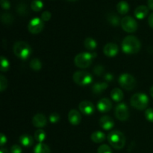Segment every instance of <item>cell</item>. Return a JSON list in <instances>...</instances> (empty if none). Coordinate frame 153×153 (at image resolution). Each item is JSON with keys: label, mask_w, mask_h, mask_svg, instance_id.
<instances>
[{"label": "cell", "mask_w": 153, "mask_h": 153, "mask_svg": "<svg viewBox=\"0 0 153 153\" xmlns=\"http://www.w3.org/2000/svg\"><path fill=\"white\" fill-rule=\"evenodd\" d=\"M141 43L140 40L134 36H127L122 42V49L123 52L128 55L136 54L140 51Z\"/></svg>", "instance_id": "cell-1"}, {"label": "cell", "mask_w": 153, "mask_h": 153, "mask_svg": "<svg viewBox=\"0 0 153 153\" xmlns=\"http://www.w3.org/2000/svg\"><path fill=\"white\" fill-rule=\"evenodd\" d=\"M108 140L112 147L116 149H122L126 144V137L118 130L111 131L108 134Z\"/></svg>", "instance_id": "cell-2"}, {"label": "cell", "mask_w": 153, "mask_h": 153, "mask_svg": "<svg viewBox=\"0 0 153 153\" xmlns=\"http://www.w3.org/2000/svg\"><path fill=\"white\" fill-rule=\"evenodd\" d=\"M13 53L21 60H26L31 53V49L29 45L24 41H17L13 48Z\"/></svg>", "instance_id": "cell-3"}, {"label": "cell", "mask_w": 153, "mask_h": 153, "mask_svg": "<svg viewBox=\"0 0 153 153\" xmlns=\"http://www.w3.org/2000/svg\"><path fill=\"white\" fill-rule=\"evenodd\" d=\"M97 56L94 53L89 52H81L78 54L74 59V63L76 67L82 69H85L89 67L92 64L93 59Z\"/></svg>", "instance_id": "cell-4"}, {"label": "cell", "mask_w": 153, "mask_h": 153, "mask_svg": "<svg viewBox=\"0 0 153 153\" xmlns=\"http://www.w3.org/2000/svg\"><path fill=\"white\" fill-rule=\"evenodd\" d=\"M131 106L137 110H144L149 105V98L146 94L137 93L134 94L130 100Z\"/></svg>", "instance_id": "cell-5"}, {"label": "cell", "mask_w": 153, "mask_h": 153, "mask_svg": "<svg viewBox=\"0 0 153 153\" xmlns=\"http://www.w3.org/2000/svg\"><path fill=\"white\" fill-rule=\"evenodd\" d=\"M118 82L121 88L126 91H132L137 85V82L134 76L128 73H123L121 75L118 79Z\"/></svg>", "instance_id": "cell-6"}, {"label": "cell", "mask_w": 153, "mask_h": 153, "mask_svg": "<svg viewBox=\"0 0 153 153\" xmlns=\"http://www.w3.org/2000/svg\"><path fill=\"white\" fill-rule=\"evenodd\" d=\"M73 79L75 83L81 86H86L93 82V76L87 71H77L73 74Z\"/></svg>", "instance_id": "cell-7"}, {"label": "cell", "mask_w": 153, "mask_h": 153, "mask_svg": "<svg viewBox=\"0 0 153 153\" xmlns=\"http://www.w3.org/2000/svg\"><path fill=\"white\" fill-rule=\"evenodd\" d=\"M120 25L123 29L128 33L135 32L138 27L135 19L130 16H126L123 18L121 19Z\"/></svg>", "instance_id": "cell-8"}, {"label": "cell", "mask_w": 153, "mask_h": 153, "mask_svg": "<svg viewBox=\"0 0 153 153\" xmlns=\"http://www.w3.org/2000/svg\"><path fill=\"white\" fill-rule=\"evenodd\" d=\"M44 27V23L41 19L38 17L33 18L28 25V29L30 33L37 34L41 32Z\"/></svg>", "instance_id": "cell-9"}, {"label": "cell", "mask_w": 153, "mask_h": 153, "mask_svg": "<svg viewBox=\"0 0 153 153\" xmlns=\"http://www.w3.org/2000/svg\"><path fill=\"white\" fill-rule=\"evenodd\" d=\"M115 116L119 120H127L129 117V110L128 106L124 103L117 105L115 108Z\"/></svg>", "instance_id": "cell-10"}, {"label": "cell", "mask_w": 153, "mask_h": 153, "mask_svg": "<svg viewBox=\"0 0 153 153\" xmlns=\"http://www.w3.org/2000/svg\"><path fill=\"white\" fill-rule=\"evenodd\" d=\"M79 108L82 113H83L85 115H91L94 114L95 111V106L88 100H84L79 103Z\"/></svg>", "instance_id": "cell-11"}, {"label": "cell", "mask_w": 153, "mask_h": 153, "mask_svg": "<svg viewBox=\"0 0 153 153\" xmlns=\"http://www.w3.org/2000/svg\"><path fill=\"white\" fill-rule=\"evenodd\" d=\"M104 54L108 57H114L119 52V47L116 43H108L104 46Z\"/></svg>", "instance_id": "cell-12"}, {"label": "cell", "mask_w": 153, "mask_h": 153, "mask_svg": "<svg viewBox=\"0 0 153 153\" xmlns=\"http://www.w3.org/2000/svg\"><path fill=\"white\" fill-rule=\"evenodd\" d=\"M112 108V103L110 100L107 98H103L99 101L97 104V109L101 113H106L110 111Z\"/></svg>", "instance_id": "cell-13"}, {"label": "cell", "mask_w": 153, "mask_h": 153, "mask_svg": "<svg viewBox=\"0 0 153 153\" xmlns=\"http://www.w3.org/2000/svg\"><path fill=\"white\" fill-rule=\"evenodd\" d=\"M100 125L103 129L110 130L114 126V121L110 116H102L100 120Z\"/></svg>", "instance_id": "cell-14"}, {"label": "cell", "mask_w": 153, "mask_h": 153, "mask_svg": "<svg viewBox=\"0 0 153 153\" xmlns=\"http://www.w3.org/2000/svg\"><path fill=\"white\" fill-rule=\"evenodd\" d=\"M46 123H47V120L43 114H37L34 115L32 119L33 125L37 128H43L46 126Z\"/></svg>", "instance_id": "cell-15"}, {"label": "cell", "mask_w": 153, "mask_h": 153, "mask_svg": "<svg viewBox=\"0 0 153 153\" xmlns=\"http://www.w3.org/2000/svg\"><path fill=\"white\" fill-rule=\"evenodd\" d=\"M68 120L70 124L73 126L79 125L82 120V116L78 111L73 109L68 114Z\"/></svg>", "instance_id": "cell-16"}, {"label": "cell", "mask_w": 153, "mask_h": 153, "mask_svg": "<svg viewBox=\"0 0 153 153\" xmlns=\"http://www.w3.org/2000/svg\"><path fill=\"white\" fill-rule=\"evenodd\" d=\"M149 13V7L146 5H140L134 10V16L139 19H142L146 17Z\"/></svg>", "instance_id": "cell-17"}, {"label": "cell", "mask_w": 153, "mask_h": 153, "mask_svg": "<svg viewBox=\"0 0 153 153\" xmlns=\"http://www.w3.org/2000/svg\"><path fill=\"white\" fill-rule=\"evenodd\" d=\"M108 87L106 82H97L92 86V92L94 94L99 95L104 92Z\"/></svg>", "instance_id": "cell-18"}, {"label": "cell", "mask_w": 153, "mask_h": 153, "mask_svg": "<svg viewBox=\"0 0 153 153\" xmlns=\"http://www.w3.org/2000/svg\"><path fill=\"white\" fill-rule=\"evenodd\" d=\"M19 141L22 146H25V147H29V146H32L33 143H34V139L31 135L23 134V135H21L19 137Z\"/></svg>", "instance_id": "cell-19"}, {"label": "cell", "mask_w": 153, "mask_h": 153, "mask_svg": "<svg viewBox=\"0 0 153 153\" xmlns=\"http://www.w3.org/2000/svg\"><path fill=\"white\" fill-rule=\"evenodd\" d=\"M111 97L114 102H119L123 99V92L120 88H114L111 91Z\"/></svg>", "instance_id": "cell-20"}, {"label": "cell", "mask_w": 153, "mask_h": 153, "mask_svg": "<svg viewBox=\"0 0 153 153\" xmlns=\"http://www.w3.org/2000/svg\"><path fill=\"white\" fill-rule=\"evenodd\" d=\"M91 138L92 141L96 143H102L105 140V134L100 131H96L94 133H92Z\"/></svg>", "instance_id": "cell-21"}, {"label": "cell", "mask_w": 153, "mask_h": 153, "mask_svg": "<svg viewBox=\"0 0 153 153\" xmlns=\"http://www.w3.org/2000/svg\"><path fill=\"white\" fill-rule=\"evenodd\" d=\"M117 10L118 13H120V14H126L129 10V5L126 1H120L117 4Z\"/></svg>", "instance_id": "cell-22"}, {"label": "cell", "mask_w": 153, "mask_h": 153, "mask_svg": "<svg viewBox=\"0 0 153 153\" xmlns=\"http://www.w3.org/2000/svg\"><path fill=\"white\" fill-rule=\"evenodd\" d=\"M107 19L109 23L113 26H117L121 23V20L120 19V17L114 13H109L107 15Z\"/></svg>", "instance_id": "cell-23"}, {"label": "cell", "mask_w": 153, "mask_h": 153, "mask_svg": "<svg viewBox=\"0 0 153 153\" xmlns=\"http://www.w3.org/2000/svg\"><path fill=\"white\" fill-rule=\"evenodd\" d=\"M34 153H51L50 149L43 143H38L34 149Z\"/></svg>", "instance_id": "cell-24"}, {"label": "cell", "mask_w": 153, "mask_h": 153, "mask_svg": "<svg viewBox=\"0 0 153 153\" xmlns=\"http://www.w3.org/2000/svg\"><path fill=\"white\" fill-rule=\"evenodd\" d=\"M84 46L88 50H94L97 48V43L94 39L91 38V37H88L84 41Z\"/></svg>", "instance_id": "cell-25"}, {"label": "cell", "mask_w": 153, "mask_h": 153, "mask_svg": "<svg viewBox=\"0 0 153 153\" xmlns=\"http://www.w3.org/2000/svg\"><path fill=\"white\" fill-rule=\"evenodd\" d=\"M16 10L20 16H25L28 13V7L24 2H20L16 5Z\"/></svg>", "instance_id": "cell-26"}, {"label": "cell", "mask_w": 153, "mask_h": 153, "mask_svg": "<svg viewBox=\"0 0 153 153\" xmlns=\"http://www.w3.org/2000/svg\"><path fill=\"white\" fill-rule=\"evenodd\" d=\"M43 7V3L41 0H33L31 3V8L35 12L40 11Z\"/></svg>", "instance_id": "cell-27"}, {"label": "cell", "mask_w": 153, "mask_h": 153, "mask_svg": "<svg viewBox=\"0 0 153 153\" xmlns=\"http://www.w3.org/2000/svg\"><path fill=\"white\" fill-rule=\"evenodd\" d=\"M29 66L34 71H39L42 68V63L38 58H34L30 61Z\"/></svg>", "instance_id": "cell-28"}, {"label": "cell", "mask_w": 153, "mask_h": 153, "mask_svg": "<svg viewBox=\"0 0 153 153\" xmlns=\"http://www.w3.org/2000/svg\"><path fill=\"white\" fill-rule=\"evenodd\" d=\"M1 20L5 25H9L13 22V16L9 13H3L1 15Z\"/></svg>", "instance_id": "cell-29"}, {"label": "cell", "mask_w": 153, "mask_h": 153, "mask_svg": "<svg viewBox=\"0 0 153 153\" xmlns=\"http://www.w3.org/2000/svg\"><path fill=\"white\" fill-rule=\"evenodd\" d=\"M34 138L38 143H43V141L46 138V133L43 130H37L34 133Z\"/></svg>", "instance_id": "cell-30"}, {"label": "cell", "mask_w": 153, "mask_h": 153, "mask_svg": "<svg viewBox=\"0 0 153 153\" xmlns=\"http://www.w3.org/2000/svg\"><path fill=\"white\" fill-rule=\"evenodd\" d=\"M9 67H10V64H9L8 61L6 58L4 56L1 57V71L2 73H5L8 70Z\"/></svg>", "instance_id": "cell-31"}, {"label": "cell", "mask_w": 153, "mask_h": 153, "mask_svg": "<svg viewBox=\"0 0 153 153\" xmlns=\"http://www.w3.org/2000/svg\"><path fill=\"white\" fill-rule=\"evenodd\" d=\"M7 79L4 78V76L1 75V76H0V91H1V92H3V91L7 88Z\"/></svg>", "instance_id": "cell-32"}, {"label": "cell", "mask_w": 153, "mask_h": 153, "mask_svg": "<svg viewBox=\"0 0 153 153\" xmlns=\"http://www.w3.org/2000/svg\"><path fill=\"white\" fill-rule=\"evenodd\" d=\"M98 153H112L111 149L110 148V146H108L106 144H102L98 148V150H97Z\"/></svg>", "instance_id": "cell-33"}, {"label": "cell", "mask_w": 153, "mask_h": 153, "mask_svg": "<svg viewBox=\"0 0 153 153\" xmlns=\"http://www.w3.org/2000/svg\"><path fill=\"white\" fill-rule=\"evenodd\" d=\"M104 72H105V67H103L102 65L99 64V65H97L96 67H94V74H96L97 76H102V75L104 73Z\"/></svg>", "instance_id": "cell-34"}, {"label": "cell", "mask_w": 153, "mask_h": 153, "mask_svg": "<svg viewBox=\"0 0 153 153\" xmlns=\"http://www.w3.org/2000/svg\"><path fill=\"white\" fill-rule=\"evenodd\" d=\"M145 117L149 122L153 123V108H147L145 111Z\"/></svg>", "instance_id": "cell-35"}, {"label": "cell", "mask_w": 153, "mask_h": 153, "mask_svg": "<svg viewBox=\"0 0 153 153\" xmlns=\"http://www.w3.org/2000/svg\"><path fill=\"white\" fill-rule=\"evenodd\" d=\"M60 120V115L58 113L55 112V113L51 114L50 116H49V121H50L52 123H56L59 121Z\"/></svg>", "instance_id": "cell-36"}, {"label": "cell", "mask_w": 153, "mask_h": 153, "mask_svg": "<svg viewBox=\"0 0 153 153\" xmlns=\"http://www.w3.org/2000/svg\"><path fill=\"white\" fill-rule=\"evenodd\" d=\"M52 17V14L49 11L46 10V11H43L41 14V19L43 22H46V21H49V19Z\"/></svg>", "instance_id": "cell-37"}, {"label": "cell", "mask_w": 153, "mask_h": 153, "mask_svg": "<svg viewBox=\"0 0 153 153\" xmlns=\"http://www.w3.org/2000/svg\"><path fill=\"white\" fill-rule=\"evenodd\" d=\"M10 152L11 153H22V149L19 145H13L10 147Z\"/></svg>", "instance_id": "cell-38"}, {"label": "cell", "mask_w": 153, "mask_h": 153, "mask_svg": "<svg viewBox=\"0 0 153 153\" xmlns=\"http://www.w3.org/2000/svg\"><path fill=\"white\" fill-rule=\"evenodd\" d=\"M0 3H1V6L3 9L8 10L10 7V4L8 0H1Z\"/></svg>", "instance_id": "cell-39"}, {"label": "cell", "mask_w": 153, "mask_h": 153, "mask_svg": "<svg viewBox=\"0 0 153 153\" xmlns=\"http://www.w3.org/2000/svg\"><path fill=\"white\" fill-rule=\"evenodd\" d=\"M1 137H0V145L1 146H3V145L7 142V138H6V136H4L3 134H0Z\"/></svg>", "instance_id": "cell-40"}, {"label": "cell", "mask_w": 153, "mask_h": 153, "mask_svg": "<svg viewBox=\"0 0 153 153\" xmlns=\"http://www.w3.org/2000/svg\"><path fill=\"white\" fill-rule=\"evenodd\" d=\"M148 23H149V26L153 28V13H150L148 17Z\"/></svg>", "instance_id": "cell-41"}, {"label": "cell", "mask_w": 153, "mask_h": 153, "mask_svg": "<svg viewBox=\"0 0 153 153\" xmlns=\"http://www.w3.org/2000/svg\"><path fill=\"white\" fill-rule=\"evenodd\" d=\"M105 79L106 81H108V82H111L114 79L113 75L111 74V73H108V74H106L105 76Z\"/></svg>", "instance_id": "cell-42"}, {"label": "cell", "mask_w": 153, "mask_h": 153, "mask_svg": "<svg viewBox=\"0 0 153 153\" xmlns=\"http://www.w3.org/2000/svg\"><path fill=\"white\" fill-rule=\"evenodd\" d=\"M147 4L149 8H150L151 10H153V0H148Z\"/></svg>", "instance_id": "cell-43"}, {"label": "cell", "mask_w": 153, "mask_h": 153, "mask_svg": "<svg viewBox=\"0 0 153 153\" xmlns=\"http://www.w3.org/2000/svg\"><path fill=\"white\" fill-rule=\"evenodd\" d=\"M0 153H9L8 151H7V149H5V148H1V150H0Z\"/></svg>", "instance_id": "cell-44"}, {"label": "cell", "mask_w": 153, "mask_h": 153, "mask_svg": "<svg viewBox=\"0 0 153 153\" xmlns=\"http://www.w3.org/2000/svg\"><path fill=\"white\" fill-rule=\"evenodd\" d=\"M149 93H150V95L151 97L153 98V85L152 86V88H150V91H149Z\"/></svg>", "instance_id": "cell-45"}, {"label": "cell", "mask_w": 153, "mask_h": 153, "mask_svg": "<svg viewBox=\"0 0 153 153\" xmlns=\"http://www.w3.org/2000/svg\"><path fill=\"white\" fill-rule=\"evenodd\" d=\"M68 1H76V0H68Z\"/></svg>", "instance_id": "cell-46"}]
</instances>
